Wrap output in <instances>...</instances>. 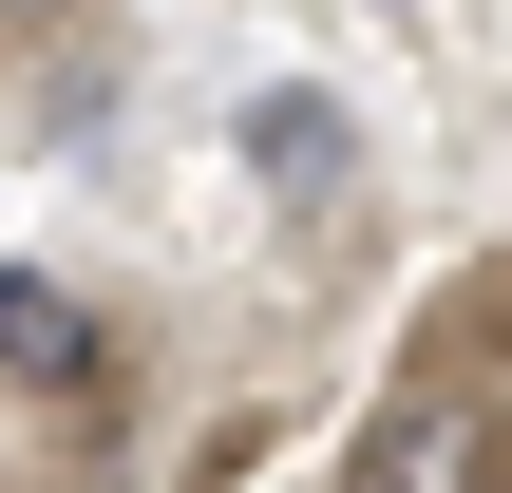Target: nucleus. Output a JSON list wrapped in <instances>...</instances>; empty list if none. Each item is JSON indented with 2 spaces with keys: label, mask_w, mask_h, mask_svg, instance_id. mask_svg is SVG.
I'll use <instances>...</instances> for the list:
<instances>
[{
  "label": "nucleus",
  "mask_w": 512,
  "mask_h": 493,
  "mask_svg": "<svg viewBox=\"0 0 512 493\" xmlns=\"http://www.w3.org/2000/svg\"><path fill=\"white\" fill-rule=\"evenodd\" d=\"M342 493H512V418L475 399V380H418V399H380V418H361Z\"/></svg>",
  "instance_id": "nucleus-1"
},
{
  "label": "nucleus",
  "mask_w": 512,
  "mask_h": 493,
  "mask_svg": "<svg viewBox=\"0 0 512 493\" xmlns=\"http://www.w3.org/2000/svg\"><path fill=\"white\" fill-rule=\"evenodd\" d=\"M0 380H19V399H76V380H95V304L38 285V266H0Z\"/></svg>",
  "instance_id": "nucleus-2"
},
{
  "label": "nucleus",
  "mask_w": 512,
  "mask_h": 493,
  "mask_svg": "<svg viewBox=\"0 0 512 493\" xmlns=\"http://www.w3.org/2000/svg\"><path fill=\"white\" fill-rule=\"evenodd\" d=\"M247 152H266V190H285V209H323V190H342V114H323V95H247Z\"/></svg>",
  "instance_id": "nucleus-3"
}]
</instances>
